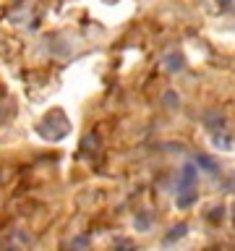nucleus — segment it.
I'll use <instances>...</instances> for the list:
<instances>
[{
  "label": "nucleus",
  "instance_id": "obj_1",
  "mask_svg": "<svg viewBox=\"0 0 235 251\" xmlns=\"http://www.w3.org/2000/svg\"><path fill=\"white\" fill-rule=\"evenodd\" d=\"M193 180H196V168H193V165H183V178H180L178 191H180V194H183V191H191V188H193Z\"/></svg>",
  "mask_w": 235,
  "mask_h": 251
},
{
  "label": "nucleus",
  "instance_id": "obj_3",
  "mask_svg": "<svg viewBox=\"0 0 235 251\" xmlns=\"http://www.w3.org/2000/svg\"><path fill=\"white\" fill-rule=\"evenodd\" d=\"M183 233H186V227H175V230H172V233L167 235V243H170L172 238H180V235H183Z\"/></svg>",
  "mask_w": 235,
  "mask_h": 251
},
{
  "label": "nucleus",
  "instance_id": "obj_2",
  "mask_svg": "<svg viewBox=\"0 0 235 251\" xmlns=\"http://www.w3.org/2000/svg\"><path fill=\"white\" fill-rule=\"evenodd\" d=\"M199 165H201V168H204V170H212V173H214V170H217V165H214V162H212V160H209V157H207V154H201V157H199Z\"/></svg>",
  "mask_w": 235,
  "mask_h": 251
}]
</instances>
